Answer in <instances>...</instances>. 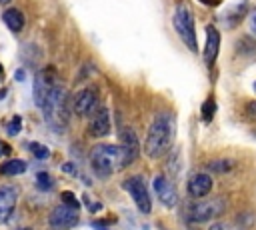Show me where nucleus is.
<instances>
[{
	"instance_id": "nucleus-30",
	"label": "nucleus",
	"mask_w": 256,
	"mask_h": 230,
	"mask_svg": "<svg viewBox=\"0 0 256 230\" xmlns=\"http://www.w3.org/2000/svg\"><path fill=\"white\" fill-rule=\"evenodd\" d=\"M22 74H24V72H22V70H18V72H16V80H22V78H24Z\"/></svg>"
},
{
	"instance_id": "nucleus-2",
	"label": "nucleus",
	"mask_w": 256,
	"mask_h": 230,
	"mask_svg": "<svg viewBox=\"0 0 256 230\" xmlns=\"http://www.w3.org/2000/svg\"><path fill=\"white\" fill-rule=\"evenodd\" d=\"M90 166L98 176H110L126 166L122 146L116 144H96L90 150Z\"/></svg>"
},
{
	"instance_id": "nucleus-26",
	"label": "nucleus",
	"mask_w": 256,
	"mask_h": 230,
	"mask_svg": "<svg viewBox=\"0 0 256 230\" xmlns=\"http://www.w3.org/2000/svg\"><path fill=\"white\" fill-rule=\"evenodd\" d=\"M12 152V148L8 146V144H4L2 140H0V158H2V156H8Z\"/></svg>"
},
{
	"instance_id": "nucleus-20",
	"label": "nucleus",
	"mask_w": 256,
	"mask_h": 230,
	"mask_svg": "<svg viewBox=\"0 0 256 230\" xmlns=\"http://www.w3.org/2000/svg\"><path fill=\"white\" fill-rule=\"evenodd\" d=\"M214 112H216V102H214V98H206V102L202 104V118H204L206 122H210Z\"/></svg>"
},
{
	"instance_id": "nucleus-31",
	"label": "nucleus",
	"mask_w": 256,
	"mask_h": 230,
	"mask_svg": "<svg viewBox=\"0 0 256 230\" xmlns=\"http://www.w3.org/2000/svg\"><path fill=\"white\" fill-rule=\"evenodd\" d=\"M6 2H10V0H0V4H6Z\"/></svg>"
},
{
	"instance_id": "nucleus-5",
	"label": "nucleus",
	"mask_w": 256,
	"mask_h": 230,
	"mask_svg": "<svg viewBox=\"0 0 256 230\" xmlns=\"http://www.w3.org/2000/svg\"><path fill=\"white\" fill-rule=\"evenodd\" d=\"M172 24H174V30L178 32L180 40L186 44L188 50L196 52L198 50V42H196V28H194V16H192V10L186 6V4H178L176 6V12H174V18H172Z\"/></svg>"
},
{
	"instance_id": "nucleus-21",
	"label": "nucleus",
	"mask_w": 256,
	"mask_h": 230,
	"mask_svg": "<svg viewBox=\"0 0 256 230\" xmlns=\"http://www.w3.org/2000/svg\"><path fill=\"white\" fill-rule=\"evenodd\" d=\"M36 186L40 190H50L52 188V178L48 176V172H38L36 174Z\"/></svg>"
},
{
	"instance_id": "nucleus-23",
	"label": "nucleus",
	"mask_w": 256,
	"mask_h": 230,
	"mask_svg": "<svg viewBox=\"0 0 256 230\" xmlns=\"http://www.w3.org/2000/svg\"><path fill=\"white\" fill-rule=\"evenodd\" d=\"M20 122H22V120H20V116H14V118L10 120V124L6 126V132H8L10 136H16V134L20 132V126H22Z\"/></svg>"
},
{
	"instance_id": "nucleus-19",
	"label": "nucleus",
	"mask_w": 256,
	"mask_h": 230,
	"mask_svg": "<svg viewBox=\"0 0 256 230\" xmlns=\"http://www.w3.org/2000/svg\"><path fill=\"white\" fill-rule=\"evenodd\" d=\"M28 148H30V152H32V154H34V156H36L38 160H46V158H50V150H48V148H46L44 144L32 142V144H30Z\"/></svg>"
},
{
	"instance_id": "nucleus-8",
	"label": "nucleus",
	"mask_w": 256,
	"mask_h": 230,
	"mask_svg": "<svg viewBox=\"0 0 256 230\" xmlns=\"http://www.w3.org/2000/svg\"><path fill=\"white\" fill-rule=\"evenodd\" d=\"M98 106V92H96V88H84V90H80L76 96H74V100H72V112L76 114V116H88V114L94 110Z\"/></svg>"
},
{
	"instance_id": "nucleus-33",
	"label": "nucleus",
	"mask_w": 256,
	"mask_h": 230,
	"mask_svg": "<svg viewBox=\"0 0 256 230\" xmlns=\"http://www.w3.org/2000/svg\"><path fill=\"white\" fill-rule=\"evenodd\" d=\"M254 92H256V82H254Z\"/></svg>"
},
{
	"instance_id": "nucleus-1",
	"label": "nucleus",
	"mask_w": 256,
	"mask_h": 230,
	"mask_svg": "<svg viewBox=\"0 0 256 230\" xmlns=\"http://www.w3.org/2000/svg\"><path fill=\"white\" fill-rule=\"evenodd\" d=\"M174 136V126L170 114L160 112L152 118V124L148 128L146 140H144V154L148 158H160L172 144Z\"/></svg>"
},
{
	"instance_id": "nucleus-24",
	"label": "nucleus",
	"mask_w": 256,
	"mask_h": 230,
	"mask_svg": "<svg viewBox=\"0 0 256 230\" xmlns=\"http://www.w3.org/2000/svg\"><path fill=\"white\" fill-rule=\"evenodd\" d=\"M246 116L248 118H256V100H252V102L246 104Z\"/></svg>"
},
{
	"instance_id": "nucleus-16",
	"label": "nucleus",
	"mask_w": 256,
	"mask_h": 230,
	"mask_svg": "<svg viewBox=\"0 0 256 230\" xmlns=\"http://www.w3.org/2000/svg\"><path fill=\"white\" fill-rule=\"evenodd\" d=\"M2 20H4V24H6L12 32H20L22 26H24V16H22V12H20L18 8H6V10L2 12Z\"/></svg>"
},
{
	"instance_id": "nucleus-27",
	"label": "nucleus",
	"mask_w": 256,
	"mask_h": 230,
	"mask_svg": "<svg viewBox=\"0 0 256 230\" xmlns=\"http://www.w3.org/2000/svg\"><path fill=\"white\" fill-rule=\"evenodd\" d=\"M250 32L256 36V8H254L252 14H250Z\"/></svg>"
},
{
	"instance_id": "nucleus-12",
	"label": "nucleus",
	"mask_w": 256,
	"mask_h": 230,
	"mask_svg": "<svg viewBox=\"0 0 256 230\" xmlns=\"http://www.w3.org/2000/svg\"><path fill=\"white\" fill-rule=\"evenodd\" d=\"M118 138H120V146H122V152H124V158H126V166L132 164L138 158V152H140L136 132L132 128H122L118 132Z\"/></svg>"
},
{
	"instance_id": "nucleus-11",
	"label": "nucleus",
	"mask_w": 256,
	"mask_h": 230,
	"mask_svg": "<svg viewBox=\"0 0 256 230\" xmlns=\"http://www.w3.org/2000/svg\"><path fill=\"white\" fill-rule=\"evenodd\" d=\"M54 84H56V80L52 76V68H46V70L36 74V78H34V102L38 108H42V104L46 102Z\"/></svg>"
},
{
	"instance_id": "nucleus-22",
	"label": "nucleus",
	"mask_w": 256,
	"mask_h": 230,
	"mask_svg": "<svg viewBox=\"0 0 256 230\" xmlns=\"http://www.w3.org/2000/svg\"><path fill=\"white\" fill-rule=\"evenodd\" d=\"M60 198H62V204H66V206H72V208H80V202H78V198L72 194V192H62L60 194Z\"/></svg>"
},
{
	"instance_id": "nucleus-6",
	"label": "nucleus",
	"mask_w": 256,
	"mask_h": 230,
	"mask_svg": "<svg viewBox=\"0 0 256 230\" xmlns=\"http://www.w3.org/2000/svg\"><path fill=\"white\" fill-rule=\"evenodd\" d=\"M124 190L130 194V198L134 200L136 208L142 212V214H150L152 212V200H150V194H148V188L144 184V180L140 176H130L124 180Z\"/></svg>"
},
{
	"instance_id": "nucleus-17",
	"label": "nucleus",
	"mask_w": 256,
	"mask_h": 230,
	"mask_svg": "<svg viewBox=\"0 0 256 230\" xmlns=\"http://www.w3.org/2000/svg\"><path fill=\"white\" fill-rule=\"evenodd\" d=\"M22 172H26V162L24 160L12 158L4 164H0V174H4V176H18Z\"/></svg>"
},
{
	"instance_id": "nucleus-28",
	"label": "nucleus",
	"mask_w": 256,
	"mask_h": 230,
	"mask_svg": "<svg viewBox=\"0 0 256 230\" xmlns=\"http://www.w3.org/2000/svg\"><path fill=\"white\" fill-rule=\"evenodd\" d=\"M62 170H64L66 174H76V166H74V164H70V162L62 164Z\"/></svg>"
},
{
	"instance_id": "nucleus-10",
	"label": "nucleus",
	"mask_w": 256,
	"mask_h": 230,
	"mask_svg": "<svg viewBox=\"0 0 256 230\" xmlns=\"http://www.w3.org/2000/svg\"><path fill=\"white\" fill-rule=\"evenodd\" d=\"M16 200H18V186L14 184L0 186V224H4L12 216L16 208Z\"/></svg>"
},
{
	"instance_id": "nucleus-32",
	"label": "nucleus",
	"mask_w": 256,
	"mask_h": 230,
	"mask_svg": "<svg viewBox=\"0 0 256 230\" xmlns=\"http://www.w3.org/2000/svg\"><path fill=\"white\" fill-rule=\"evenodd\" d=\"M2 74H4V68H2V66H0V76H2Z\"/></svg>"
},
{
	"instance_id": "nucleus-25",
	"label": "nucleus",
	"mask_w": 256,
	"mask_h": 230,
	"mask_svg": "<svg viewBox=\"0 0 256 230\" xmlns=\"http://www.w3.org/2000/svg\"><path fill=\"white\" fill-rule=\"evenodd\" d=\"M210 230H236L232 224H226V222H216L210 226Z\"/></svg>"
},
{
	"instance_id": "nucleus-9",
	"label": "nucleus",
	"mask_w": 256,
	"mask_h": 230,
	"mask_svg": "<svg viewBox=\"0 0 256 230\" xmlns=\"http://www.w3.org/2000/svg\"><path fill=\"white\" fill-rule=\"evenodd\" d=\"M90 124H88V132L96 138H102L110 132V114L106 106H96L90 114Z\"/></svg>"
},
{
	"instance_id": "nucleus-29",
	"label": "nucleus",
	"mask_w": 256,
	"mask_h": 230,
	"mask_svg": "<svg viewBox=\"0 0 256 230\" xmlns=\"http://www.w3.org/2000/svg\"><path fill=\"white\" fill-rule=\"evenodd\" d=\"M200 2H204L206 6H218V4L222 2V0H200Z\"/></svg>"
},
{
	"instance_id": "nucleus-4",
	"label": "nucleus",
	"mask_w": 256,
	"mask_h": 230,
	"mask_svg": "<svg viewBox=\"0 0 256 230\" xmlns=\"http://www.w3.org/2000/svg\"><path fill=\"white\" fill-rule=\"evenodd\" d=\"M224 212H226V198L222 196L212 198V200L198 198V202H192L186 208V220L192 224H204V222L220 218Z\"/></svg>"
},
{
	"instance_id": "nucleus-18",
	"label": "nucleus",
	"mask_w": 256,
	"mask_h": 230,
	"mask_svg": "<svg viewBox=\"0 0 256 230\" xmlns=\"http://www.w3.org/2000/svg\"><path fill=\"white\" fill-rule=\"evenodd\" d=\"M232 168H234V160H230V158H216V160L208 162V170L216 172V174H228Z\"/></svg>"
},
{
	"instance_id": "nucleus-7",
	"label": "nucleus",
	"mask_w": 256,
	"mask_h": 230,
	"mask_svg": "<svg viewBox=\"0 0 256 230\" xmlns=\"http://www.w3.org/2000/svg\"><path fill=\"white\" fill-rule=\"evenodd\" d=\"M78 222V210L66 204H60L50 210L48 214V224L52 230H70Z\"/></svg>"
},
{
	"instance_id": "nucleus-3",
	"label": "nucleus",
	"mask_w": 256,
	"mask_h": 230,
	"mask_svg": "<svg viewBox=\"0 0 256 230\" xmlns=\"http://www.w3.org/2000/svg\"><path fill=\"white\" fill-rule=\"evenodd\" d=\"M42 112L46 122L56 130H62L66 124V116H68V108H66V90L60 84H54L46 102L42 104Z\"/></svg>"
},
{
	"instance_id": "nucleus-13",
	"label": "nucleus",
	"mask_w": 256,
	"mask_h": 230,
	"mask_svg": "<svg viewBox=\"0 0 256 230\" xmlns=\"http://www.w3.org/2000/svg\"><path fill=\"white\" fill-rule=\"evenodd\" d=\"M154 192H156V196L160 198V202H162L164 206H168V208L176 206V202H178V194H176L174 184H172L168 178H164V176H156V178H154Z\"/></svg>"
},
{
	"instance_id": "nucleus-15",
	"label": "nucleus",
	"mask_w": 256,
	"mask_h": 230,
	"mask_svg": "<svg viewBox=\"0 0 256 230\" xmlns=\"http://www.w3.org/2000/svg\"><path fill=\"white\" fill-rule=\"evenodd\" d=\"M220 52V32L212 24L206 26V48H204V60L206 64H212L218 58Z\"/></svg>"
},
{
	"instance_id": "nucleus-14",
	"label": "nucleus",
	"mask_w": 256,
	"mask_h": 230,
	"mask_svg": "<svg viewBox=\"0 0 256 230\" xmlns=\"http://www.w3.org/2000/svg\"><path fill=\"white\" fill-rule=\"evenodd\" d=\"M212 192V178L206 172H198L188 180V194L192 198H204Z\"/></svg>"
}]
</instances>
